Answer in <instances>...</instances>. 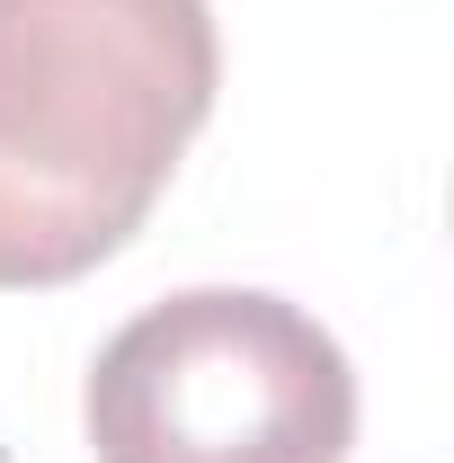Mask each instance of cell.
<instances>
[{
	"label": "cell",
	"mask_w": 454,
	"mask_h": 463,
	"mask_svg": "<svg viewBox=\"0 0 454 463\" xmlns=\"http://www.w3.org/2000/svg\"><path fill=\"white\" fill-rule=\"evenodd\" d=\"M80 428L99 463H347L356 365L285 294L187 286L99 347Z\"/></svg>",
	"instance_id": "7a4b0ae2"
},
{
	"label": "cell",
	"mask_w": 454,
	"mask_h": 463,
	"mask_svg": "<svg viewBox=\"0 0 454 463\" xmlns=\"http://www.w3.org/2000/svg\"><path fill=\"white\" fill-rule=\"evenodd\" d=\"M223 90L214 0H0V294L108 268Z\"/></svg>",
	"instance_id": "6da1fadb"
},
{
	"label": "cell",
	"mask_w": 454,
	"mask_h": 463,
	"mask_svg": "<svg viewBox=\"0 0 454 463\" xmlns=\"http://www.w3.org/2000/svg\"><path fill=\"white\" fill-rule=\"evenodd\" d=\"M0 463H9V446H0Z\"/></svg>",
	"instance_id": "3957f363"
}]
</instances>
